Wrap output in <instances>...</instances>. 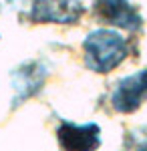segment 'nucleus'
I'll return each mask as SVG.
<instances>
[{"instance_id": "nucleus-5", "label": "nucleus", "mask_w": 147, "mask_h": 151, "mask_svg": "<svg viewBox=\"0 0 147 151\" xmlns=\"http://www.w3.org/2000/svg\"><path fill=\"white\" fill-rule=\"evenodd\" d=\"M97 12L103 20L125 30H137L141 26V14L129 0H97Z\"/></svg>"}, {"instance_id": "nucleus-1", "label": "nucleus", "mask_w": 147, "mask_h": 151, "mask_svg": "<svg viewBox=\"0 0 147 151\" xmlns=\"http://www.w3.org/2000/svg\"><path fill=\"white\" fill-rule=\"evenodd\" d=\"M83 57L93 73H111L129 57V40L115 28L91 30L83 40Z\"/></svg>"}, {"instance_id": "nucleus-4", "label": "nucleus", "mask_w": 147, "mask_h": 151, "mask_svg": "<svg viewBox=\"0 0 147 151\" xmlns=\"http://www.w3.org/2000/svg\"><path fill=\"white\" fill-rule=\"evenodd\" d=\"M57 139L65 151H97L101 145V127L97 123L63 121L57 129Z\"/></svg>"}, {"instance_id": "nucleus-3", "label": "nucleus", "mask_w": 147, "mask_h": 151, "mask_svg": "<svg viewBox=\"0 0 147 151\" xmlns=\"http://www.w3.org/2000/svg\"><path fill=\"white\" fill-rule=\"evenodd\" d=\"M147 99V69L127 75L115 85L111 105L119 113H133Z\"/></svg>"}, {"instance_id": "nucleus-7", "label": "nucleus", "mask_w": 147, "mask_h": 151, "mask_svg": "<svg viewBox=\"0 0 147 151\" xmlns=\"http://www.w3.org/2000/svg\"><path fill=\"white\" fill-rule=\"evenodd\" d=\"M123 151H147V129H135L127 135Z\"/></svg>"}, {"instance_id": "nucleus-2", "label": "nucleus", "mask_w": 147, "mask_h": 151, "mask_svg": "<svg viewBox=\"0 0 147 151\" xmlns=\"http://www.w3.org/2000/svg\"><path fill=\"white\" fill-rule=\"evenodd\" d=\"M85 14L81 0H32L30 20L40 24H75Z\"/></svg>"}, {"instance_id": "nucleus-6", "label": "nucleus", "mask_w": 147, "mask_h": 151, "mask_svg": "<svg viewBox=\"0 0 147 151\" xmlns=\"http://www.w3.org/2000/svg\"><path fill=\"white\" fill-rule=\"evenodd\" d=\"M45 69L38 65V63H26L22 65L20 69H16L12 73V89H14V101L20 105L24 99H28V97H32L38 89H40V85L45 81Z\"/></svg>"}]
</instances>
